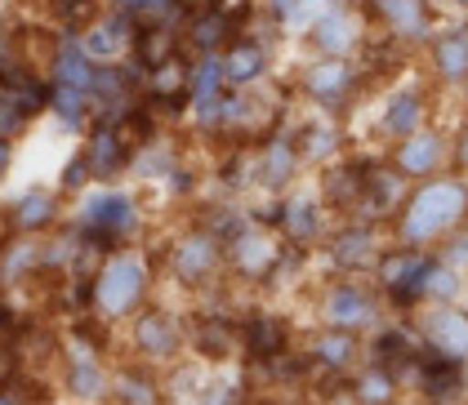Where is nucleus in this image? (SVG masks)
<instances>
[{
  "mask_svg": "<svg viewBox=\"0 0 468 405\" xmlns=\"http://www.w3.org/2000/svg\"><path fill=\"white\" fill-rule=\"evenodd\" d=\"M393 219V241L406 250H429L441 245L455 227L468 223V179L455 170H441L432 179L406 183Z\"/></svg>",
  "mask_w": 468,
  "mask_h": 405,
  "instance_id": "f257e3e1",
  "label": "nucleus"
},
{
  "mask_svg": "<svg viewBox=\"0 0 468 405\" xmlns=\"http://www.w3.org/2000/svg\"><path fill=\"white\" fill-rule=\"evenodd\" d=\"M68 227L94 250L108 254L121 245H134L144 232V205L139 192L125 183H90L85 192H76L68 201Z\"/></svg>",
  "mask_w": 468,
  "mask_h": 405,
  "instance_id": "f03ea898",
  "label": "nucleus"
},
{
  "mask_svg": "<svg viewBox=\"0 0 468 405\" xmlns=\"http://www.w3.org/2000/svg\"><path fill=\"white\" fill-rule=\"evenodd\" d=\"M152 295V263L139 245H121L94 258L90 276H85V303L94 312V321L121 326L130 321L139 307H147Z\"/></svg>",
  "mask_w": 468,
  "mask_h": 405,
  "instance_id": "7ed1b4c3",
  "label": "nucleus"
},
{
  "mask_svg": "<svg viewBox=\"0 0 468 405\" xmlns=\"http://www.w3.org/2000/svg\"><path fill=\"white\" fill-rule=\"evenodd\" d=\"M370 40H384L401 54H420L424 40L437 32L441 14L432 0H357Z\"/></svg>",
  "mask_w": 468,
  "mask_h": 405,
  "instance_id": "20e7f679",
  "label": "nucleus"
},
{
  "mask_svg": "<svg viewBox=\"0 0 468 405\" xmlns=\"http://www.w3.org/2000/svg\"><path fill=\"white\" fill-rule=\"evenodd\" d=\"M299 45H303V58H361L370 32H366L357 0H322Z\"/></svg>",
  "mask_w": 468,
  "mask_h": 405,
  "instance_id": "39448f33",
  "label": "nucleus"
},
{
  "mask_svg": "<svg viewBox=\"0 0 468 405\" xmlns=\"http://www.w3.org/2000/svg\"><path fill=\"white\" fill-rule=\"evenodd\" d=\"M294 94L308 111H325L344 120V111L361 94V63L357 58H303V68L294 76Z\"/></svg>",
  "mask_w": 468,
  "mask_h": 405,
  "instance_id": "423d86ee",
  "label": "nucleus"
},
{
  "mask_svg": "<svg viewBox=\"0 0 468 405\" xmlns=\"http://www.w3.org/2000/svg\"><path fill=\"white\" fill-rule=\"evenodd\" d=\"M134 116V111H130ZM130 116H94L80 134V156L90 165L94 183H121L130 174V156L139 148V139L130 134Z\"/></svg>",
  "mask_w": 468,
  "mask_h": 405,
  "instance_id": "0eeeda50",
  "label": "nucleus"
},
{
  "mask_svg": "<svg viewBox=\"0 0 468 405\" xmlns=\"http://www.w3.org/2000/svg\"><path fill=\"white\" fill-rule=\"evenodd\" d=\"M420 68H424V85L432 94H455L460 80L468 76V18H441L437 32L424 40L420 49Z\"/></svg>",
  "mask_w": 468,
  "mask_h": 405,
  "instance_id": "6e6552de",
  "label": "nucleus"
},
{
  "mask_svg": "<svg viewBox=\"0 0 468 405\" xmlns=\"http://www.w3.org/2000/svg\"><path fill=\"white\" fill-rule=\"evenodd\" d=\"M432 108H437V94H432L424 80H401L393 85L384 99H379V111H375V139L384 148L401 143L406 134L432 125Z\"/></svg>",
  "mask_w": 468,
  "mask_h": 405,
  "instance_id": "1a4fd4ad",
  "label": "nucleus"
},
{
  "mask_svg": "<svg viewBox=\"0 0 468 405\" xmlns=\"http://www.w3.org/2000/svg\"><path fill=\"white\" fill-rule=\"evenodd\" d=\"M0 219L9 227V236H49L68 219V196L54 183H27L5 201Z\"/></svg>",
  "mask_w": 468,
  "mask_h": 405,
  "instance_id": "9d476101",
  "label": "nucleus"
},
{
  "mask_svg": "<svg viewBox=\"0 0 468 405\" xmlns=\"http://www.w3.org/2000/svg\"><path fill=\"white\" fill-rule=\"evenodd\" d=\"M388 170L401 183H420V179H432V174L451 170V130L432 120L424 130L406 134L401 143L388 148Z\"/></svg>",
  "mask_w": 468,
  "mask_h": 405,
  "instance_id": "9b49d317",
  "label": "nucleus"
},
{
  "mask_svg": "<svg viewBox=\"0 0 468 405\" xmlns=\"http://www.w3.org/2000/svg\"><path fill=\"white\" fill-rule=\"evenodd\" d=\"M218 68H223V85L237 89V94H254L259 85H268L277 72V49L272 36L263 32H246V36H232L218 49Z\"/></svg>",
  "mask_w": 468,
  "mask_h": 405,
  "instance_id": "f8f14e48",
  "label": "nucleus"
},
{
  "mask_svg": "<svg viewBox=\"0 0 468 405\" xmlns=\"http://www.w3.org/2000/svg\"><path fill=\"white\" fill-rule=\"evenodd\" d=\"M72 36H76V45L85 49V58H90V63L112 68V63H130L134 40H139V23H134L130 14H121V9L103 5L90 23H80V27H76Z\"/></svg>",
  "mask_w": 468,
  "mask_h": 405,
  "instance_id": "ddd939ff",
  "label": "nucleus"
},
{
  "mask_svg": "<svg viewBox=\"0 0 468 405\" xmlns=\"http://www.w3.org/2000/svg\"><path fill=\"white\" fill-rule=\"evenodd\" d=\"M130 352L134 361L147 369H161V366H175L183 352V326L165 312V307H139L130 317Z\"/></svg>",
  "mask_w": 468,
  "mask_h": 405,
  "instance_id": "4468645a",
  "label": "nucleus"
},
{
  "mask_svg": "<svg viewBox=\"0 0 468 405\" xmlns=\"http://www.w3.org/2000/svg\"><path fill=\"white\" fill-rule=\"evenodd\" d=\"M63 392L76 405H103L112 392V369L80 330H72L63 343Z\"/></svg>",
  "mask_w": 468,
  "mask_h": 405,
  "instance_id": "2eb2a0df",
  "label": "nucleus"
},
{
  "mask_svg": "<svg viewBox=\"0 0 468 405\" xmlns=\"http://www.w3.org/2000/svg\"><path fill=\"white\" fill-rule=\"evenodd\" d=\"M286 130H290V139H294V151H299L303 170H325V165H335V161L344 156V143H348L344 120H339V116H325V111L303 108Z\"/></svg>",
  "mask_w": 468,
  "mask_h": 405,
  "instance_id": "dca6fc26",
  "label": "nucleus"
},
{
  "mask_svg": "<svg viewBox=\"0 0 468 405\" xmlns=\"http://www.w3.org/2000/svg\"><path fill=\"white\" fill-rule=\"evenodd\" d=\"M420 338L437 361L464 366L468 361V312L460 303H424L420 312Z\"/></svg>",
  "mask_w": 468,
  "mask_h": 405,
  "instance_id": "f3484780",
  "label": "nucleus"
},
{
  "mask_svg": "<svg viewBox=\"0 0 468 405\" xmlns=\"http://www.w3.org/2000/svg\"><path fill=\"white\" fill-rule=\"evenodd\" d=\"M218 267H223V241H218L210 227H187L175 236V245H170V272H175V281L183 286H206V281H215Z\"/></svg>",
  "mask_w": 468,
  "mask_h": 405,
  "instance_id": "a211bd4d",
  "label": "nucleus"
},
{
  "mask_svg": "<svg viewBox=\"0 0 468 405\" xmlns=\"http://www.w3.org/2000/svg\"><path fill=\"white\" fill-rule=\"evenodd\" d=\"M250 174H254V187L277 192V196L299 183L303 161H299V151H294L290 130H268V134L259 139V148H254V156H250Z\"/></svg>",
  "mask_w": 468,
  "mask_h": 405,
  "instance_id": "6ab92c4d",
  "label": "nucleus"
},
{
  "mask_svg": "<svg viewBox=\"0 0 468 405\" xmlns=\"http://www.w3.org/2000/svg\"><path fill=\"white\" fill-rule=\"evenodd\" d=\"M223 263L246 276V281H263L277 263H282V241L272 232H263L259 223H241L228 241H223Z\"/></svg>",
  "mask_w": 468,
  "mask_h": 405,
  "instance_id": "aec40b11",
  "label": "nucleus"
},
{
  "mask_svg": "<svg viewBox=\"0 0 468 405\" xmlns=\"http://www.w3.org/2000/svg\"><path fill=\"white\" fill-rule=\"evenodd\" d=\"M432 254L429 250H406V245H393V250H379L375 258V281L379 290L397 303H424L420 290H424V272H429Z\"/></svg>",
  "mask_w": 468,
  "mask_h": 405,
  "instance_id": "412c9836",
  "label": "nucleus"
},
{
  "mask_svg": "<svg viewBox=\"0 0 468 405\" xmlns=\"http://www.w3.org/2000/svg\"><path fill=\"white\" fill-rule=\"evenodd\" d=\"M322 321L325 330H344V334L370 330L379 321V298L361 281H335L322 295Z\"/></svg>",
  "mask_w": 468,
  "mask_h": 405,
  "instance_id": "4be33fe9",
  "label": "nucleus"
},
{
  "mask_svg": "<svg viewBox=\"0 0 468 405\" xmlns=\"http://www.w3.org/2000/svg\"><path fill=\"white\" fill-rule=\"evenodd\" d=\"M40 76L45 85H63V89H76V94H94V76H99V63L85 58V49L76 45L72 32H58L49 40V54L40 63Z\"/></svg>",
  "mask_w": 468,
  "mask_h": 405,
  "instance_id": "5701e85b",
  "label": "nucleus"
},
{
  "mask_svg": "<svg viewBox=\"0 0 468 405\" xmlns=\"http://www.w3.org/2000/svg\"><path fill=\"white\" fill-rule=\"evenodd\" d=\"M282 236L294 241V245H313L317 236L325 232V201L317 192H303V187L294 183L290 192H282Z\"/></svg>",
  "mask_w": 468,
  "mask_h": 405,
  "instance_id": "b1692460",
  "label": "nucleus"
},
{
  "mask_svg": "<svg viewBox=\"0 0 468 405\" xmlns=\"http://www.w3.org/2000/svg\"><path fill=\"white\" fill-rule=\"evenodd\" d=\"M325 254H330V263H335L339 272L361 276V272H370L375 258H379V232H375L370 223H348V227H339V232L330 236Z\"/></svg>",
  "mask_w": 468,
  "mask_h": 405,
  "instance_id": "393cba45",
  "label": "nucleus"
},
{
  "mask_svg": "<svg viewBox=\"0 0 468 405\" xmlns=\"http://www.w3.org/2000/svg\"><path fill=\"white\" fill-rule=\"evenodd\" d=\"M45 116H49V120L63 130V134L80 139V134H85V125L94 120V103H90L85 94H76V89L45 85Z\"/></svg>",
  "mask_w": 468,
  "mask_h": 405,
  "instance_id": "a878e982",
  "label": "nucleus"
},
{
  "mask_svg": "<svg viewBox=\"0 0 468 405\" xmlns=\"http://www.w3.org/2000/svg\"><path fill=\"white\" fill-rule=\"evenodd\" d=\"M108 401L116 405H156L161 401V383H156V369H147V366H121V369H112V392H108Z\"/></svg>",
  "mask_w": 468,
  "mask_h": 405,
  "instance_id": "bb28decb",
  "label": "nucleus"
},
{
  "mask_svg": "<svg viewBox=\"0 0 468 405\" xmlns=\"http://www.w3.org/2000/svg\"><path fill=\"white\" fill-rule=\"evenodd\" d=\"M228 40H232V27H228V14L223 9H192V18L183 27L187 54H218Z\"/></svg>",
  "mask_w": 468,
  "mask_h": 405,
  "instance_id": "cd10ccee",
  "label": "nucleus"
},
{
  "mask_svg": "<svg viewBox=\"0 0 468 405\" xmlns=\"http://www.w3.org/2000/svg\"><path fill=\"white\" fill-rule=\"evenodd\" d=\"M317 9H322V0H263V23L277 36H303V27L313 23Z\"/></svg>",
  "mask_w": 468,
  "mask_h": 405,
  "instance_id": "c85d7f7f",
  "label": "nucleus"
},
{
  "mask_svg": "<svg viewBox=\"0 0 468 405\" xmlns=\"http://www.w3.org/2000/svg\"><path fill=\"white\" fill-rule=\"evenodd\" d=\"M183 85H187V58H179V54L161 58L156 68L144 72V89L156 103H183Z\"/></svg>",
  "mask_w": 468,
  "mask_h": 405,
  "instance_id": "c756f323",
  "label": "nucleus"
},
{
  "mask_svg": "<svg viewBox=\"0 0 468 405\" xmlns=\"http://www.w3.org/2000/svg\"><path fill=\"white\" fill-rule=\"evenodd\" d=\"M313 357H317L325 369H348L353 366V357H357V334L322 330L317 338H313Z\"/></svg>",
  "mask_w": 468,
  "mask_h": 405,
  "instance_id": "7c9ffc66",
  "label": "nucleus"
},
{
  "mask_svg": "<svg viewBox=\"0 0 468 405\" xmlns=\"http://www.w3.org/2000/svg\"><path fill=\"white\" fill-rule=\"evenodd\" d=\"M103 5L121 9V14H130L134 23H144V18L147 23H170L187 0H103Z\"/></svg>",
  "mask_w": 468,
  "mask_h": 405,
  "instance_id": "2f4dec72",
  "label": "nucleus"
},
{
  "mask_svg": "<svg viewBox=\"0 0 468 405\" xmlns=\"http://www.w3.org/2000/svg\"><path fill=\"white\" fill-rule=\"evenodd\" d=\"M393 397H397V383H393V374H388V369L370 366L357 379V401L361 405H393Z\"/></svg>",
  "mask_w": 468,
  "mask_h": 405,
  "instance_id": "473e14b6",
  "label": "nucleus"
},
{
  "mask_svg": "<svg viewBox=\"0 0 468 405\" xmlns=\"http://www.w3.org/2000/svg\"><path fill=\"white\" fill-rule=\"evenodd\" d=\"M90 183H94V179H90V165H85V156H80V151H72V156H68V165L58 170V183H54V187H58V192L72 201L76 192H85Z\"/></svg>",
  "mask_w": 468,
  "mask_h": 405,
  "instance_id": "72a5a7b5",
  "label": "nucleus"
},
{
  "mask_svg": "<svg viewBox=\"0 0 468 405\" xmlns=\"http://www.w3.org/2000/svg\"><path fill=\"white\" fill-rule=\"evenodd\" d=\"M437 258L464 276V272H468V223H464V227H455V232L441 241V254H437Z\"/></svg>",
  "mask_w": 468,
  "mask_h": 405,
  "instance_id": "f704fd0d",
  "label": "nucleus"
},
{
  "mask_svg": "<svg viewBox=\"0 0 468 405\" xmlns=\"http://www.w3.org/2000/svg\"><path fill=\"white\" fill-rule=\"evenodd\" d=\"M451 170L468 179V111H460V120L451 125Z\"/></svg>",
  "mask_w": 468,
  "mask_h": 405,
  "instance_id": "c9c22d12",
  "label": "nucleus"
},
{
  "mask_svg": "<svg viewBox=\"0 0 468 405\" xmlns=\"http://www.w3.org/2000/svg\"><path fill=\"white\" fill-rule=\"evenodd\" d=\"M14 156H18V143L14 139H0V187H5L9 170H14Z\"/></svg>",
  "mask_w": 468,
  "mask_h": 405,
  "instance_id": "e433bc0d",
  "label": "nucleus"
},
{
  "mask_svg": "<svg viewBox=\"0 0 468 405\" xmlns=\"http://www.w3.org/2000/svg\"><path fill=\"white\" fill-rule=\"evenodd\" d=\"M441 18H468V0H432Z\"/></svg>",
  "mask_w": 468,
  "mask_h": 405,
  "instance_id": "4c0bfd02",
  "label": "nucleus"
},
{
  "mask_svg": "<svg viewBox=\"0 0 468 405\" xmlns=\"http://www.w3.org/2000/svg\"><path fill=\"white\" fill-rule=\"evenodd\" d=\"M0 405H27V397H23L18 388H5V383H0Z\"/></svg>",
  "mask_w": 468,
  "mask_h": 405,
  "instance_id": "58836bf2",
  "label": "nucleus"
},
{
  "mask_svg": "<svg viewBox=\"0 0 468 405\" xmlns=\"http://www.w3.org/2000/svg\"><path fill=\"white\" fill-rule=\"evenodd\" d=\"M451 99H455V103H460V111H468V76H464V80H460V89H455V94H451Z\"/></svg>",
  "mask_w": 468,
  "mask_h": 405,
  "instance_id": "ea45409f",
  "label": "nucleus"
},
{
  "mask_svg": "<svg viewBox=\"0 0 468 405\" xmlns=\"http://www.w3.org/2000/svg\"><path fill=\"white\" fill-rule=\"evenodd\" d=\"M460 307L468 312V276H464V290H460Z\"/></svg>",
  "mask_w": 468,
  "mask_h": 405,
  "instance_id": "a19ab883",
  "label": "nucleus"
}]
</instances>
